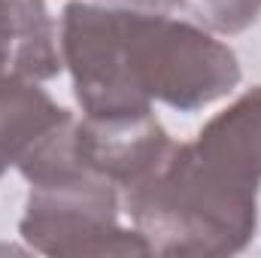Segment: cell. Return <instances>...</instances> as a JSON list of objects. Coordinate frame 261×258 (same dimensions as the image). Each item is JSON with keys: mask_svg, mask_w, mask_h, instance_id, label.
Returning a JSON list of instances; mask_svg holds the SVG:
<instances>
[{"mask_svg": "<svg viewBox=\"0 0 261 258\" xmlns=\"http://www.w3.org/2000/svg\"><path fill=\"white\" fill-rule=\"evenodd\" d=\"M61 58L85 116L197 113L240 85L234 49L203 24L125 3L73 0L61 12Z\"/></svg>", "mask_w": 261, "mask_h": 258, "instance_id": "obj_1", "label": "cell"}, {"mask_svg": "<svg viewBox=\"0 0 261 258\" xmlns=\"http://www.w3.org/2000/svg\"><path fill=\"white\" fill-rule=\"evenodd\" d=\"M122 194L125 213L155 255L222 258L255 240L258 183L213 164L195 143H176L155 173Z\"/></svg>", "mask_w": 261, "mask_h": 258, "instance_id": "obj_2", "label": "cell"}, {"mask_svg": "<svg viewBox=\"0 0 261 258\" xmlns=\"http://www.w3.org/2000/svg\"><path fill=\"white\" fill-rule=\"evenodd\" d=\"M119 186L79 164L31 183L18 234L31 249L58 258L152 255L137 228L119 225Z\"/></svg>", "mask_w": 261, "mask_h": 258, "instance_id": "obj_3", "label": "cell"}, {"mask_svg": "<svg viewBox=\"0 0 261 258\" xmlns=\"http://www.w3.org/2000/svg\"><path fill=\"white\" fill-rule=\"evenodd\" d=\"M73 146L88 170L100 173L125 192L164 164L176 140L152 110H143L76 119Z\"/></svg>", "mask_w": 261, "mask_h": 258, "instance_id": "obj_4", "label": "cell"}, {"mask_svg": "<svg viewBox=\"0 0 261 258\" xmlns=\"http://www.w3.org/2000/svg\"><path fill=\"white\" fill-rule=\"evenodd\" d=\"M61 70V37L46 0H0V79L46 82Z\"/></svg>", "mask_w": 261, "mask_h": 258, "instance_id": "obj_5", "label": "cell"}, {"mask_svg": "<svg viewBox=\"0 0 261 258\" xmlns=\"http://www.w3.org/2000/svg\"><path fill=\"white\" fill-rule=\"evenodd\" d=\"M192 143L203 158L228 173L261 183V85L249 88L228 110L213 116Z\"/></svg>", "mask_w": 261, "mask_h": 258, "instance_id": "obj_6", "label": "cell"}, {"mask_svg": "<svg viewBox=\"0 0 261 258\" xmlns=\"http://www.w3.org/2000/svg\"><path fill=\"white\" fill-rule=\"evenodd\" d=\"M189 15L213 34H243L261 15V0H189Z\"/></svg>", "mask_w": 261, "mask_h": 258, "instance_id": "obj_7", "label": "cell"}]
</instances>
